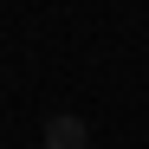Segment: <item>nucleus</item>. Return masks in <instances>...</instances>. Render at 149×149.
Masks as SVG:
<instances>
[{"instance_id":"obj_1","label":"nucleus","mask_w":149,"mask_h":149,"mask_svg":"<svg viewBox=\"0 0 149 149\" xmlns=\"http://www.w3.org/2000/svg\"><path fill=\"white\" fill-rule=\"evenodd\" d=\"M45 149H84V117H71V110L45 117Z\"/></svg>"}]
</instances>
